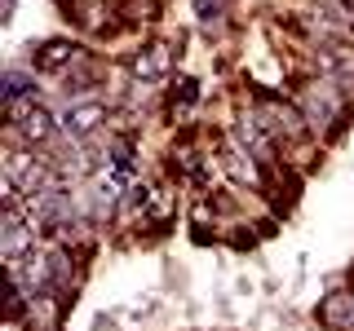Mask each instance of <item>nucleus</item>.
I'll list each match as a JSON object with an SVG mask.
<instances>
[{
    "label": "nucleus",
    "mask_w": 354,
    "mask_h": 331,
    "mask_svg": "<svg viewBox=\"0 0 354 331\" xmlns=\"http://www.w3.org/2000/svg\"><path fill=\"white\" fill-rule=\"evenodd\" d=\"M297 106H301L306 124H310V128H319V132L337 128L341 119H346V102H341V88L332 84V80H310V84L301 88V97H297Z\"/></svg>",
    "instance_id": "obj_2"
},
{
    "label": "nucleus",
    "mask_w": 354,
    "mask_h": 331,
    "mask_svg": "<svg viewBox=\"0 0 354 331\" xmlns=\"http://www.w3.org/2000/svg\"><path fill=\"white\" fill-rule=\"evenodd\" d=\"M169 71H173V44L169 40L142 44L138 58H133V80H138V84H155V80H164Z\"/></svg>",
    "instance_id": "obj_5"
},
{
    "label": "nucleus",
    "mask_w": 354,
    "mask_h": 331,
    "mask_svg": "<svg viewBox=\"0 0 354 331\" xmlns=\"http://www.w3.org/2000/svg\"><path fill=\"white\" fill-rule=\"evenodd\" d=\"M319 71H324V80L341 84V88H354V49L341 40H328L324 49H319Z\"/></svg>",
    "instance_id": "obj_6"
},
{
    "label": "nucleus",
    "mask_w": 354,
    "mask_h": 331,
    "mask_svg": "<svg viewBox=\"0 0 354 331\" xmlns=\"http://www.w3.org/2000/svg\"><path fill=\"white\" fill-rule=\"evenodd\" d=\"M27 97H36V80H31L27 71H5V106H14V102H27Z\"/></svg>",
    "instance_id": "obj_10"
},
{
    "label": "nucleus",
    "mask_w": 354,
    "mask_h": 331,
    "mask_svg": "<svg viewBox=\"0 0 354 331\" xmlns=\"http://www.w3.org/2000/svg\"><path fill=\"white\" fill-rule=\"evenodd\" d=\"M9 18H14V0H5V22H9Z\"/></svg>",
    "instance_id": "obj_13"
},
{
    "label": "nucleus",
    "mask_w": 354,
    "mask_h": 331,
    "mask_svg": "<svg viewBox=\"0 0 354 331\" xmlns=\"http://www.w3.org/2000/svg\"><path fill=\"white\" fill-rule=\"evenodd\" d=\"M252 119H257V124L270 132L274 141H297L306 132V115H301V106H288V102H270V97H266V102L252 110Z\"/></svg>",
    "instance_id": "obj_3"
},
{
    "label": "nucleus",
    "mask_w": 354,
    "mask_h": 331,
    "mask_svg": "<svg viewBox=\"0 0 354 331\" xmlns=\"http://www.w3.org/2000/svg\"><path fill=\"white\" fill-rule=\"evenodd\" d=\"M199 106V80L195 75H177V84H173V110L177 115H186V110H195Z\"/></svg>",
    "instance_id": "obj_11"
},
{
    "label": "nucleus",
    "mask_w": 354,
    "mask_h": 331,
    "mask_svg": "<svg viewBox=\"0 0 354 331\" xmlns=\"http://www.w3.org/2000/svg\"><path fill=\"white\" fill-rule=\"evenodd\" d=\"M195 14L204 18V22H213V18L226 14V0H195Z\"/></svg>",
    "instance_id": "obj_12"
},
{
    "label": "nucleus",
    "mask_w": 354,
    "mask_h": 331,
    "mask_svg": "<svg viewBox=\"0 0 354 331\" xmlns=\"http://www.w3.org/2000/svg\"><path fill=\"white\" fill-rule=\"evenodd\" d=\"M75 53H80V44H75V40L53 36V40H44L40 49H36V71H62Z\"/></svg>",
    "instance_id": "obj_8"
},
{
    "label": "nucleus",
    "mask_w": 354,
    "mask_h": 331,
    "mask_svg": "<svg viewBox=\"0 0 354 331\" xmlns=\"http://www.w3.org/2000/svg\"><path fill=\"white\" fill-rule=\"evenodd\" d=\"M58 124H62V132H71V137L84 141L106 124V106L97 102V97H71V102L58 110Z\"/></svg>",
    "instance_id": "obj_4"
},
{
    "label": "nucleus",
    "mask_w": 354,
    "mask_h": 331,
    "mask_svg": "<svg viewBox=\"0 0 354 331\" xmlns=\"http://www.w3.org/2000/svg\"><path fill=\"white\" fill-rule=\"evenodd\" d=\"M221 168L235 177V181H243V185H261V159H252V154L243 150L239 141L221 150Z\"/></svg>",
    "instance_id": "obj_7"
},
{
    "label": "nucleus",
    "mask_w": 354,
    "mask_h": 331,
    "mask_svg": "<svg viewBox=\"0 0 354 331\" xmlns=\"http://www.w3.org/2000/svg\"><path fill=\"white\" fill-rule=\"evenodd\" d=\"M319 318L337 331H354V292H332L324 305H319Z\"/></svg>",
    "instance_id": "obj_9"
},
{
    "label": "nucleus",
    "mask_w": 354,
    "mask_h": 331,
    "mask_svg": "<svg viewBox=\"0 0 354 331\" xmlns=\"http://www.w3.org/2000/svg\"><path fill=\"white\" fill-rule=\"evenodd\" d=\"M66 177L58 172V163L53 159H40L36 146H9L5 150V190H14L22 199H36L44 190H58Z\"/></svg>",
    "instance_id": "obj_1"
}]
</instances>
